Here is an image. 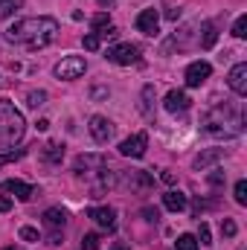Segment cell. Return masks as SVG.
<instances>
[{"label":"cell","instance_id":"cell-6","mask_svg":"<svg viewBox=\"0 0 247 250\" xmlns=\"http://www.w3.org/2000/svg\"><path fill=\"white\" fill-rule=\"evenodd\" d=\"M105 59L114 62V64H120V67H128V64H134L137 59H140V50H137L134 44H117V47L108 50Z\"/></svg>","mask_w":247,"mask_h":250},{"label":"cell","instance_id":"cell-31","mask_svg":"<svg viewBox=\"0 0 247 250\" xmlns=\"http://www.w3.org/2000/svg\"><path fill=\"white\" fill-rule=\"evenodd\" d=\"M236 204H242V207L247 204V181H239L236 184Z\"/></svg>","mask_w":247,"mask_h":250},{"label":"cell","instance_id":"cell-36","mask_svg":"<svg viewBox=\"0 0 247 250\" xmlns=\"http://www.w3.org/2000/svg\"><path fill=\"white\" fill-rule=\"evenodd\" d=\"M206 181H209L212 187H221V184H224V172H221V169H215V172H212V175H209Z\"/></svg>","mask_w":247,"mask_h":250},{"label":"cell","instance_id":"cell-14","mask_svg":"<svg viewBox=\"0 0 247 250\" xmlns=\"http://www.w3.org/2000/svg\"><path fill=\"white\" fill-rule=\"evenodd\" d=\"M224 157V148H209V151H201L195 160H192V166L198 169V172H204L206 166H212V163H218Z\"/></svg>","mask_w":247,"mask_h":250},{"label":"cell","instance_id":"cell-33","mask_svg":"<svg viewBox=\"0 0 247 250\" xmlns=\"http://www.w3.org/2000/svg\"><path fill=\"white\" fill-rule=\"evenodd\" d=\"M23 242H38V230L35 227H21V233H18Z\"/></svg>","mask_w":247,"mask_h":250},{"label":"cell","instance_id":"cell-38","mask_svg":"<svg viewBox=\"0 0 247 250\" xmlns=\"http://www.w3.org/2000/svg\"><path fill=\"white\" fill-rule=\"evenodd\" d=\"M160 181H163V184H169V187H172V184H175V175H172V172H163V175H160Z\"/></svg>","mask_w":247,"mask_h":250},{"label":"cell","instance_id":"cell-12","mask_svg":"<svg viewBox=\"0 0 247 250\" xmlns=\"http://www.w3.org/2000/svg\"><path fill=\"white\" fill-rule=\"evenodd\" d=\"M3 192H6V195H15L18 201H32V195H38L35 187H29V184H23V181H15V178L3 184Z\"/></svg>","mask_w":247,"mask_h":250},{"label":"cell","instance_id":"cell-11","mask_svg":"<svg viewBox=\"0 0 247 250\" xmlns=\"http://www.w3.org/2000/svg\"><path fill=\"white\" fill-rule=\"evenodd\" d=\"M87 218H93L99 227H105V230H114L117 227V212L111 209V207H90L87 209Z\"/></svg>","mask_w":247,"mask_h":250},{"label":"cell","instance_id":"cell-40","mask_svg":"<svg viewBox=\"0 0 247 250\" xmlns=\"http://www.w3.org/2000/svg\"><path fill=\"white\" fill-rule=\"evenodd\" d=\"M99 6H114V0H99Z\"/></svg>","mask_w":247,"mask_h":250},{"label":"cell","instance_id":"cell-21","mask_svg":"<svg viewBox=\"0 0 247 250\" xmlns=\"http://www.w3.org/2000/svg\"><path fill=\"white\" fill-rule=\"evenodd\" d=\"M195 29H198V23H189V26H184L181 32H175V41H172V44H175L178 50H186V47H189V35H192Z\"/></svg>","mask_w":247,"mask_h":250},{"label":"cell","instance_id":"cell-24","mask_svg":"<svg viewBox=\"0 0 247 250\" xmlns=\"http://www.w3.org/2000/svg\"><path fill=\"white\" fill-rule=\"evenodd\" d=\"M233 35H236V38H247V15H239V18H236Z\"/></svg>","mask_w":247,"mask_h":250},{"label":"cell","instance_id":"cell-3","mask_svg":"<svg viewBox=\"0 0 247 250\" xmlns=\"http://www.w3.org/2000/svg\"><path fill=\"white\" fill-rule=\"evenodd\" d=\"M23 114L9 102V99H0V148H15L21 140H23Z\"/></svg>","mask_w":247,"mask_h":250},{"label":"cell","instance_id":"cell-20","mask_svg":"<svg viewBox=\"0 0 247 250\" xmlns=\"http://www.w3.org/2000/svg\"><path fill=\"white\" fill-rule=\"evenodd\" d=\"M44 157H47L50 163H62V157H64V143H47V146H44Z\"/></svg>","mask_w":247,"mask_h":250},{"label":"cell","instance_id":"cell-37","mask_svg":"<svg viewBox=\"0 0 247 250\" xmlns=\"http://www.w3.org/2000/svg\"><path fill=\"white\" fill-rule=\"evenodd\" d=\"M12 209V198L9 195H0V212H9Z\"/></svg>","mask_w":247,"mask_h":250},{"label":"cell","instance_id":"cell-41","mask_svg":"<svg viewBox=\"0 0 247 250\" xmlns=\"http://www.w3.org/2000/svg\"><path fill=\"white\" fill-rule=\"evenodd\" d=\"M3 250H15V248H3Z\"/></svg>","mask_w":247,"mask_h":250},{"label":"cell","instance_id":"cell-8","mask_svg":"<svg viewBox=\"0 0 247 250\" xmlns=\"http://www.w3.org/2000/svg\"><path fill=\"white\" fill-rule=\"evenodd\" d=\"M87 128H90V134H93V140H96V143H108V140L114 137V125H111L108 117H102V114H93Z\"/></svg>","mask_w":247,"mask_h":250},{"label":"cell","instance_id":"cell-15","mask_svg":"<svg viewBox=\"0 0 247 250\" xmlns=\"http://www.w3.org/2000/svg\"><path fill=\"white\" fill-rule=\"evenodd\" d=\"M163 207H166L169 212H184L186 209V195L178 192V189H169V192L163 195Z\"/></svg>","mask_w":247,"mask_h":250},{"label":"cell","instance_id":"cell-7","mask_svg":"<svg viewBox=\"0 0 247 250\" xmlns=\"http://www.w3.org/2000/svg\"><path fill=\"white\" fill-rule=\"evenodd\" d=\"M209 73H212V64L209 62H192L186 67V87H201L206 79H209Z\"/></svg>","mask_w":247,"mask_h":250},{"label":"cell","instance_id":"cell-1","mask_svg":"<svg viewBox=\"0 0 247 250\" xmlns=\"http://www.w3.org/2000/svg\"><path fill=\"white\" fill-rule=\"evenodd\" d=\"M56 35H59L56 18H23L6 29V41L21 44L23 50H44L47 44L56 41Z\"/></svg>","mask_w":247,"mask_h":250},{"label":"cell","instance_id":"cell-26","mask_svg":"<svg viewBox=\"0 0 247 250\" xmlns=\"http://www.w3.org/2000/svg\"><path fill=\"white\" fill-rule=\"evenodd\" d=\"M90 23H93V29H96V32H99V29H105V26H111V18H108V15H105V12H96V15H93V21H90Z\"/></svg>","mask_w":247,"mask_h":250},{"label":"cell","instance_id":"cell-35","mask_svg":"<svg viewBox=\"0 0 247 250\" xmlns=\"http://www.w3.org/2000/svg\"><path fill=\"white\" fill-rule=\"evenodd\" d=\"M18 157H23V151H12V148H9V151L0 154V166H6V163H12V160H18Z\"/></svg>","mask_w":247,"mask_h":250},{"label":"cell","instance_id":"cell-27","mask_svg":"<svg viewBox=\"0 0 247 250\" xmlns=\"http://www.w3.org/2000/svg\"><path fill=\"white\" fill-rule=\"evenodd\" d=\"M82 44H84V50H90V53H96V50L102 47V41H99V35H96V32L84 35V41H82Z\"/></svg>","mask_w":247,"mask_h":250},{"label":"cell","instance_id":"cell-19","mask_svg":"<svg viewBox=\"0 0 247 250\" xmlns=\"http://www.w3.org/2000/svg\"><path fill=\"white\" fill-rule=\"evenodd\" d=\"M151 102H154V84H145L140 93V111L143 117H151Z\"/></svg>","mask_w":247,"mask_h":250},{"label":"cell","instance_id":"cell-25","mask_svg":"<svg viewBox=\"0 0 247 250\" xmlns=\"http://www.w3.org/2000/svg\"><path fill=\"white\" fill-rule=\"evenodd\" d=\"M82 250H99V236L96 233H84L82 236Z\"/></svg>","mask_w":247,"mask_h":250},{"label":"cell","instance_id":"cell-4","mask_svg":"<svg viewBox=\"0 0 247 250\" xmlns=\"http://www.w3.org/2000/svg\"><path fill=\"white\" fill-rule=\"evenodd\" d=\"M84 70H87V62H84L82 56H67V59H62V62L53 67L56 79H62V82H73V79H82V76H84Z\"/></svg>","mask_w":247,"mask_h":250},{"label":"cell","instance_id":"cell-23","mask_svg":"<svg viewBox=\"0 0 247 250\" xmlns=\"http://www.w3.org/2000/svg\"><path fill=\"white\" fill-rule=\"evenodd\" d=\"M15 9H21V0H0V21L15 15Z\"/></svg>","mask_w":247,"mask_h":250},{"label":"cell","instance_id":"cell-5","mask_svg":"<svg viewBox=\"0 0 247 250\" xmlns=\"http://www.w3.org/2000/svg\"><path fill=\"white\" fill-rule=\"evenodd\" d=\"M145 148H148V134L145 131H140V134H134V137L120 143V154L123 157H143Z\"/></svg>","mask_w":247,"mask_h":250},{"label":"cell","instance_id":"cell-39","mask_svg":"<svg viewBox=\"0 0 247 250\" xmlns=\"http://www.w3.org/2000/svg\"><path fill=\"white\" fill-rule=\"evenodd\" d=\"M166 18H169V21H178V18H181V9H169Z\"/></svg>","mask_w":247,"mask_h":250},{"label":"cell","instance_id":"cell-32","mask_svg":"<svg viewBox=\"0 0 247 250\" xmlns=\"http://www.w3.org/2000/svg\"><path fill=\"white\" fill-rule=\"evenodd\" d=\"M96 35H99V41H114L120 32H117V26H105V29H99Z\"/></svg>","mask_w":247,"mask_h":250},{"label":"cell","instance_id":"cell-9","mask_svg":"<svg viewBox=\"0 0 247 250\" xmlns=\"http://www.w3.org/2000/svg\"><path fill=\"white\" fill-rule=\"evenodd\" d=\"M137 29H140L143 35H157V32H160V15H157L154 9H143V12L137 15Z\"/></svg>","mask_w":247,"mask_h":250},{"label":"cell","instance_id":"cell-10","mask_svg":"<svg viewBox=\"0 0 247 250\" xmlns=\"http://www.w3.org/2000/svg\"><path fill=\"white\" fill-rule=\"evenodd\" d=\"M227 84L236 96H247V64H236L227 76Z\"/></svg>","mask_w":247,"mask_h":250},{"label":"cell","instance_id":"cell-22","mask_svg":"<svg viewBox=\"0 0 247 250\" xmlns=\"http://www.w3.org/2000/svg\"><path fill=\"white\" fill-rule=\"evenodd\" d=\"M175 248H178V250H198V239H195L192 233H184V236H178Z\"/></svg>","mask_w":247,"mask_h":250},{"label":"cell","instance_id":"cell-30","mask_svg":"<svg viewBox=\"0 0 247 250\" xmlns=\"http://www.w3.org/2000/svg\"><path fill=\"white\" fill-rule=\"evenodd\" d=\"M62 242H64V230H50V233H47V245H50V248H59Z\"/></svg>","mask_w":247,"mask_h":250},{"label":"cell","instance_id":"cell-2","mask_svg":"<svg viewBox=\"0 0 247 250\" xmlns=\"http://www.w3.org/2000/svg\"><path fill=\"white\" fill-rule=\"evenodd\" d=\"M204 131H206L209 137H224V140L239 137V134L245 131V111H242L239 105H233V102H221V105H215V108L206 114Z\"/></svg>","mask_w":247,"mask_h":250},{"label":"cell","instance_id":"cell-34","mask_svg":"<svg viewBox=\"0 0 247 250\" xmlns=\"http://www.w3.org/2000/svg\"><path fill=\"white\" fill-rule=\"evenodd\" d=\"M195 239H201L198 245H212V236H209V227L206 224H201V230H198V236Z\"/></svg>","mask_w":247,"mask_h":250},{"label":"cell","instance_id":"cell-29","mask_svg":"<svg viewBox=\"0 0 247 250\" xmlns=\"http://www.w3.org/2000/svg\"><path fill=\"white\" fill-rule=\"evenodd\" d=\"M221 233H224L227 239H233V236L239 233V227H236V221H233V218H224V221H221Z\"/></svg>","mask_w":247,"mask_h":250},{"label":"cell","instance_id":"cell-16","mask_svg":"<svg viewBox=\"0 0 247 250\" xmlns=\"http://www.w3.org/2000/svg\"><path fill=\"white\" fill-rule=\"evenodd\" d=\"M64 224H67V212L64 209H47L44 212V227L47 230H64Z\"/></svg>","mask_w":247,"mask_h":250},{"label":"cell","instance_id":"cell-28","mask_svg":"<svg viewBox=\"0 0 247 250\" xmlns=\"http://www.w3.org/2000/svg\"><path fill=\"white\" fill-rule=\"evenodd\" d=\"M44 99H47V93H44V90H32V93L26 96L29 108H38V105H44Z\"/></svg>","mask_w":247,"mask_h":250},{"label":"cell","instance_id":"cell-17","mask_svg":"<svg viewBox=\"0 0 247 250\" xmlns=\"http://www.w3.org/2000/svg\"><path fill=\"white\" fill-rule=\"evenodd\" d=\"M201 32H204V35H201V47H204V50L215 47V41H218V29H215V23H212V21H204V23H201Z\"/></svg>","mask_w":247,"mask_h":250},{"label":"cell","instance_id":"cell-13","mask_svg":"<svg viewBox=\"0 0 247 250\" xmlns=\"http://www.w3.org/2000/svg\"><path fill=\"white\" fill-rule=\"evenodd\" d=\"M163 108L169 114H184L186 108H189V96H186L184 90H169L166 99H163Z\"/></svg>","mask_w":247,"mask_h":250},{"label":"cell","instance_id":"cell-18","mask_svg":"<svg viewBox=\"0 0 247 250\" xmlns=\"http://www.w3.org/2000/svg\"><path fill=\"white\" fill-rule=\"evenodd\" d=\"M123 184L131 187V189H148L151 187V175H145V172H131V175L123 178Z\"/></svg>","mask_w":247,"mask_h":250}]
</instances>
